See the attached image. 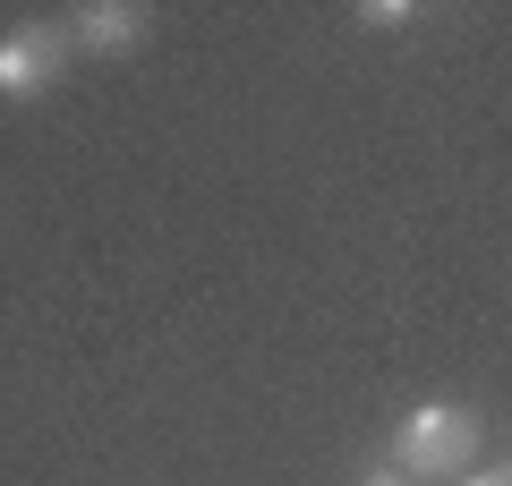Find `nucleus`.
Wrapping results in <instances>:
<instances>
[{
    "instance_id": "20e7f679",
    "label": "nucleus",
    "mask_w": 512,
    "mask_h": 486,
    "mask_svg": "<svg viewBox=\"0 0 512 486\" xmlns=\"http://www.w3.org/2000/svg\"><path fill=\"white\" fill-rule=\"evenodd\" d=\"M410 18H419L410 0H359V26H376V35H402Z\"/></svg>"
},
{
    "instance_id": "7ed1b4c3",
    "label": "nucleus",
    "mask_w": 512,
    "mask_h": 486,
    "mask_svg": "<svg viewBox=\"0 0 512 486\" xmlns=\"http://www.w3.org/2000/svg\"><path fill=\"white\" fill-rule=\"evenodd\" d=\"M69 43H77V52L120 60V52L146 43V9H137V0H77V9H69Z\"/></svg>"
},
{
    "instance_id": "39448f33",
    "label": "nucleus",
    "mask_w": 512,
    "mask_h": 486,
    "mask_svg": "<svg viewBox=\"0 0 512 486\" xmlns=\"http://www.w3.org/2000/svg\"><path fill=\"white\" fill-rule=\"evenodd\" d=\"M359 486H419V478H402V469H367Z\"/></svg>"
},
{
    "instance_id": "f257e3e1",
    "label": "nucleus",
    "mask_w": 512,
    "mask_h": 486,
    "mask_svg": "<svg viewBox=\"0 0 512 486\" xmlns=\"http://www.w3.org/2000/svg\"><path fill=\"white\" fill-rule=\"evenodd\" d=\"M478 444H487V418L470 401H419L393 427V469L402 478H461V461H478Z\"/></svg>"
},
{
    "instance_id": "f03ea898",
    "label": "nucleus",
    "mask_w": 512,
    "mask_h": 486,
    "mask_svg": "<svg viewBox=\"0 0 512 486\" xmlns=\"http://www.w3.org/2000/svg\"><path fill=\"white\" fill-rule=\"evenodd\" d=\"M69 26H43V18H26V26H9L0 35V94L9 103H35V94H52L60 77H69Z\"/></svg>"
},
{
    "instance_id": "423d86ee",
    "label": "nucleus",
    "mask_w": 512,
    "mask_h": 486,
    "mask_svg": "<svg viewBox=\"0 0 512 486\" xmlns=\"http://www.w3.org/2000/svg\"><path fill=\"white\" fill-rule=\"evenodd\" d=\"M461 486H512V469H470Z\"/></svg>"
}]
</instances>
